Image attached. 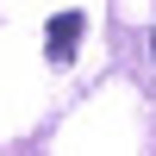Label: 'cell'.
I'll return each mask as SVG.
<instances>
[{
  "label": "cell",
  "mask_w": 156,
  "mask_h": 156,
  "mask_svg": "<svg viewBox=\"0 0 156 156\" xmlns=\"http://www.w3.org/2000/svg\"><path fill=\"white\" fill-rule=\"evenodd\" d=\"M81 12H56V19H50V31H44V50H50V56H56V62H69L75 56V44H81Z\"/></svg>",
  "instance_id": "1"
}]
</instances>
